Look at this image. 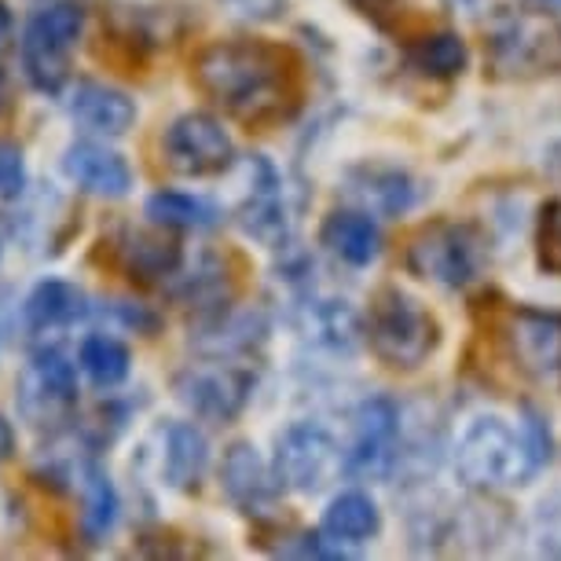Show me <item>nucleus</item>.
<instances>
[{"instance_id": "f257e3e1", "label": "nucleus", "mask_w": 561, "mask_h": 561, "mask_svg": "<svg viewBox=\"0 0 561 561\" xmlns=\"http://www.w3.org/2000/svg\"><path fill=\"white\" fill-rule=\"evenodd\" d=\"M192 81L206 100L250 129L290 122L301 107V62L261 37L214 41L195 56Z\"/></svg>"}, {"instance_id": "f03ea898", "label": "nucleus", "mask_w": 561, "mask_h": 561, "mask_svg": "<svg viewBox=\"0 0 561 561\" xmlns=\"http://www.w3.org/2000/svg\"><path fill=\"white\" fill-rule=\"evenodd\" d=\"M539 466L543 462H539L528 433L511 430L495 415L473 419L470 430L462 433L459 448H455V473H459V481L481 492L525 484Z\"/></svg>"}, {"instance_id": "7ed1b4c3", "label": "nucleus", "mask_w": 561, "mask_h": 561, "mask_svg": "<svg viewBox=\"0 0 561 561\" xmlns=\"http://www.w3.org/2000/svg\"><path fill=\"white\" fill-rule=\"evenodd\" d=\"M84 34V8L78 0H51L26 19L19 37V62L30 89L41 96H62L70 81V51Z\"/></svg>"}, {"instance_id": "20e7f679", "label": "nucleus", "mask_w": 561, "mask_h": 561, "mask_svg": "<svg viewBox=\"0 0 561 561\" xmlns=\"http://www.w3.org/2000/svg\"><path fill=\"white\" fill-rule=\"evenodd\" d=\"M364 334L370 353L393 370H419L440 345L437 320L397 287L382 290L370 301Z\"/></svg>"}, {"instance_id": "39448f33", "label": "nucleus", "mask_w": 561, "mask_h": 561, "mask_svg": "<svg viewBox=\"0 0 561 561\" xmlns=\"http://www.w3.org/2000/svg\"><path fill=\"white\" fill-rule=\"evenodd\" d=\"M78 364L56 345L30 353L15 378V408L30 430L56 433L78 411Z\"/></svg>"}, {"instance_id": "423d86ee", "label": "nucleus", "mask_w": 561, "mask_h": 561, "mask_svg": "<svg viewBox=\"0 0 561 561\" xmlns=\"http://www.w3.org/2000/svg\"><path fill=\"white\" fill-rule=\"evenodd\" d=\"M489 62L500 78H550L561 73V23L547 12H517L489 34Z\"/></svg>"}, {"instance_id": "0eeeda50", "label": "nucleus", "mask_w": 561, "mask_h": 561, "mask_svg": "<svg viewBox=\"0 0 561 561\" xmlns=\"http://www.w3.org/2000/svg\"><path fill=\"white\" fill-rule=\"evenodd\" d=\"M484 247L481 231L473 225H459V220H433L411 239L408 247V268L426 283L459 290L466 283L478 279L484 268Z\"/></svg>"}, {"instance_id": "6e6552de", "label": "nucleus", "mask_w": 561, "mask_h": 561, "mask_svg": "<svg viewBox=\"0 0 561 561\" xmlns=\"http://www.w3.org/2000/svg\"><path fill=\"white\" fill-rule=\"evenodd\" d=\"M257 375L242 364H231V356H214L209 364H192L187 370L176 375V400L184 404L192 415L206 422H225L239 419L242 408L250 404Z\"/></svg>"}, {"instance_id": "1a4fd4ad", "label": "nucleus", "mask_w": 561, "mask_h": 561, "mask_svg": "<svg viewBox=\"0 0 561 561\" xmlns=\"http://www.w3.org/2000/svg\"><path fill=\"white\" fill-rule=\"evenodd\" d=\"M162 158L180 176H220L236 162V147L214 114L187 111L165 129Z\"/></svg>"}, {"instance_id": "9d476101", "label": "nucleus", "mask_w": 561, "mask_h": 561, "mask_svg": "<svg viewBox=\"0 0 561 561\" xmlns=\"http://www.w3.org/2000/svg\"><path fill=\"white\" fill-rule=\"evenodd\" d=\"M342 466V451H337L334 437L312 422H298V426L283 430L275 437L272 470L283 489L290 492H320L334 470Z\"/></svg>"}, {"instance_id": "9b49d317", "label": "nucleus", "mask_w": 561, "mask_h": 561, "mask_svg": "<svg viewBox=\"0 0 561 561\" xmlns=\"http://www.w3.org/2000/svg\"><path fill=\"white\" fill-rule=\"evenodd\" d=\"M400 408L389 397L364 400L356 411V440L345 451V473L356 481H386L397 466Z\"/></svg>"}, {"instance_id": "f8f14e48", "label": "nucleus", "mask_w": 561, "mask_h": 561, "mask_svg": "<svg viewBox=\"0 0 561 561\" xmlns=\"http://www.w3.org/2000/svg\"><path fill=\"white\" fill-rule=\"evenodd\" d=\"M250 187L239 203V228L247 231L250 239H257L261 247H283L290 239V206H287V187H283V176L275 173V165L268 158L253 154L250 158Z\"/></svg>"}, {"instance_id": "ddd939ff", "label": "nucleus", "mask_w": 561, "mask_h": 561, "mask_svg": "<svg viewBox=\"0 0 561 561\" xmlns=\"http://www.w3.org/2000/svg\"><path fill=\"white\" fill-rule=\"evenodd\" d=\"M62 173L78 192L96 198H125L133 192V165L100 140H73L62 151Z\"/></svg>"}, {"instance_id": "4468645a", "label": "nucleus", "mask_w": 561, "mask_h": 561, "mask_svg": "<svg viewBox=\"0 0 561 561\" xmlns=\"http://www.w3.org/2000/svg\"><path fill=\"white\" fill-rule=\"evenodd\" d=\"M92 312H96V309H92L89 294H84L78 283L48 275V279L34 283V290L26 294V301H23V331L30 337L62 334V331H70V327L84 323Z\"/></svg>"}, {"instance_id": "2eb2a0df", "label": "nucleus", "mask_w": 561, "mask_h": 561, "mask_svg": "<svg viewBox=\"0 0 561 561\" xmlns=\"http://www.w3.org/2000/svg\"><path fill=\"white\" fill-rule=\"evenodd\" d=\"M220 489L242 514H268L283 484L250 440H236L220 462Z\"/></svg>"}, {"instance_id": "dca6fc26", "label": "nucleus", "mask_w": 561, "mask_h": 561, "mask_svg": "<svg viewBox=\"0 0 561 561\" xmlns=\"http://www.w3.org/2000/svg\"><path fill=\"white\" fill-rule=\"evenodd\" d=\"M111 253L118 261V268L136 283H169L184 268V250L165 231L122 228L111 239Z\"/></svg>"}, {"instance_id": "f3484780", "label": "nucleus", "mask_w": 561, "mask_h": 561, "mask_svg": "<svg viewBox=\"0 0 561 561\" xmlns=\"http://www.w3.org/2000/svg\"><path fill=\"white\" fill-rule=\"evenodd\" d=\"M517 367L536 378H561V312L517 309L506 327Z\"/></svg>"}, {"instance_id": "a211bd4d", "label": "nucleus", "mask_w": 561, "mask_h": 561, "mask_svg": "<svg viewBox=\"0 0 561 561\" xmlns=\"http://www.w3.org/2000/svg\"><path fill=\"white\" fill-rule=\"evenodd\" d=\"M73 484L81 495V511H78V528L84 536V543H103L122 517V495L114 489L107 466L96 459V451H84L78 466H73Z\"/></svg>"}, {"instance_id": "6ab92c4d", "label": "nucleus", "mask_w": 561, "mask_h": 561, "mask_svg": "<svg viewBox=\"0 0 561 561\" xmlns=\"http://www.w3.org/2000/svg\"><path fill=\"white\" fill-rule=\"evenodd\" d=\"M67 114L73 125L96 133V136H125L136 125V100L129 92L114 89L107 81L84 78L70 89L67 96Z\"/></svg>"}, {"instance_id": "aec40b11", "label": "nucleus", "mask_w": 561, "mask_h": 561, "mask_svg": "<svg viewBox=\"0 0 561 561\" xmlns=\"http://www.w3.org/2000/svg\"><path fill=\"white\" fill-rule=\"evenodd\" d=\"M162 455H158V473L162 484L173 492H198L209 466V440L195 422H169L158 433Z\"/></svg>"}, {"instance_id": "412c9836", "label": "nucleus", "mask_w": 561, "mask_h": 561, "mask_svg": "<svg viewBox=\"0 0 561 561\" xmlns=\"http://www.w3.org/2000/svg\"><path fill=\"white\" fill-rule=\"evenodd\" d=\"M320 242L337 261L353 264V268H367L382 253V231H378V225L367 214H359V209H334L323 220Z\"/></svg>"}, {"instance_id": "4be33fe9", "label": "nucleus", "mask_w": 561, "mask_h": 561, "mask_svg": "<svg viewBox=\"0 0 561 561\" xmlns=\"http://www.w3.org/2000/svg\"><path fill=\"white\" fill-rule=\"evenodd\" d=\"M323 533L337 543H367V539L382 533V514H378L370 495L342 492L323 511Z\"/></svg>"}, {"instance_id": "5701e85b", "label": "nucleus", "mask_w": 561, "mask_h": 561, "mask_svg": "<svg viewBox=\"0 0 561 561\" xmlns=\"http://www.w3.org/2000/svg\"><path fill=\"white\" fill-rule=\"evenodd\" d=\"M144 214L154 228L165 231H206L220 220V209L209 198L187 192H154L144 203Z\"/></svg>"}, {"instance_id": "b1692460", "label": "nucleus", "mask_w": 561, "mask_h": 561, "mask_svg": "<svg viewBox=\"0 0 561 561\" xmlns=\"http://www.w3.org/2000/svg\"><path fill=\"white\" fill-rule=\"evenodd\" d=\"M78 367L96 389H118L133 370V353L129 345L118 342L111 334H89L78 348Z\"/></svg>"}, {"instance_id": "393cba45", "label": "nucleus", "mask_w": 561, "mask_h": 561, "mask_svg": "<svg viewBox=\"0 0 561 561\" xmlns=\"http://www.w3.org/2000/svg\"><path fill=\"white\" fill-rule=\"evenodd\" d=\"M408 62L426 78H459L470 62V51H466V41L451 30H437V34H426L408 45Z\"/></svg>"}, {"instance_id": "a878e982", "label": "nucleus", "mask_w": 561, "mask_h": 561, "mask_svg": "<svg viewBox=\"0 0 561 561\" xmlns=\"http://www.w3.org/2000/svg\"><path fill=\"white\" fill-rule=\"evenodd\" d=\"M353 192L364 198L370 209H378V214L386 217H397L411 209L415 203V184H411L408 173H400V169H359L353 176Z\"/></svg>"}, {"instance_id": "bb28decb", "label": "nucleus", "mask_w": 561, "mask_h": 561, "mask_svg": "<svg viewBox=\"0 0 561 561\" xmlns=\"http://www.w3.org/2000/svg\"><path fill=\"white\" fill-rule=\"evenodd\" d=\"M26 195V158L15 140H0V203H19Z\"/></svg>"}, {"instance_id": "cd10ccee", "label": "nucleus", "mask_w": 561, "mask_h": 561, "mask_svg": "<svg viewBox=\"0 0 561 561\" xmlns=\"http://www.w3.org/2000/svg\"><path fill=\"white\" fill-rule=\"evenodd\" d=\"M533 536H536L539 554L561 558V492L550 495V500H543V503L536 506Z\"/></svg>"}, {"instance_id": "c85d7f7f", "label": "nucleus", "mask_w": 561, "mask_h": 561, "mask_svg": "<svg viewBox=\"0 0 561 561\" xmlns=\"http://www.w3.org/2000/svg\"><path fill=\"white\" fill-rule=\"evenodd\" d=\"M539 261L543 268L561 272V203H550L539 214Z\"/></svg>"}, {"instance_id": "c756f323", "label": "nucleus", "mask_w": 561, "mask_h": 561, "mask_svg": "<svg viewBox=\"0 0 561 561\" xmlns=\"http://www.w3.org/2000/svg\"><path fill=\"white\" fill-rule=\"evenodd\" d=\"M103 316H114L122 327H129L136 334H154L158 331V316L147 312L144 305H133V301H111Z\"/></svg>"}, {"instance_id": "7c9ffc66", "label": "nucleus", "mask_w": 561, "mask_h": 561, "mask_svg": "<svg viewBox=\"0 0 561 561\" xmlns=\"http://www.w3.org/2000/svg\"><path fill=\"white\" fill-rule=\"evenodd\" d=\"M353 8L386 34H393L400 15H404V0H353Z\"/></svg>"}, {"instance_id": "2f4dec72", "label": "nucleus", "mask_w": 561, "mask_h": 561, "mask_svg": "<svg viewBox=\"0 0 561 561\" xmlns=\"http://www.w3.org/2000/svg\"><path fill=\"white\" fill-rule=\"evenodd\" d=\"M225 4L242 19H275L283 12V0H225Z\"/></svg>"}, {"instance_id": "473e14b6", "label": "nucleus", "mask_w": 561, "mask_h": 561, "mask_svg": "<svg viewBox=\"0 0 561 561\" xmlns=\"http://www.w3.org/2000/svg\"><path fill=\"white\" fill-rule=\"evenodd\" d=\"M12 41H15V15H12V8L0 0V56L12 48Z\"/></svg>"}, {"instance_id": "72a5a7b5", "label": "nucleus", "mask_w": 561, "mask_h": 561, "mask_svg": "<svg viewBox=\"0 0 561 561\" xmlns=\"http://www.w3.org/2000/svg\"><path fill=\"white\" fill-rule=\"evenodd\" d=\"M12 455H15V430H12V422L0 415V462H8Z\"/></svg>"}, {"instance_id": "f704fd0d", "label": "nucleus", "mask_w": 561, "mask_h": 561, "mask_svg": "<svg viewBox=\"0 0 561 561\" xmlns=\"http://www.w3.org/2000/svg\"><path fill=\"white\" fill-rule=\"evenodd\" d=\"M8 239H12V220L0 214V261H4V253H8Z\"/></svg>"}, {"instance_id": "c9c22d12", "label": "nucleus", "mask_w": 561, "mask_h": 561, "mask_svg": "<svg viewBox=\"0 0 561 561\" xmlns=\"http://www.w3.org/2000/svg\"><path fill=\"white\" fill-rule=\"evenodd\" d=\"M8 100H12V89H8V73L0 70V111L8 107Z\"/></svg>"}, {"instance_id": "e433bc0d", "label": "nucleus", "mask_w": 561, "mask_h": 561, "mask_svg": "<svg viewBox=\"0 0 561 561\" xmlns=\"http://www.w3.org/2000/svg\"><path fill=\"white\" fill-rule=\"evenodd\" d=\"M536 8H543V12H554V8H561V0H533Z\"/></svg>"}]
</instances>
